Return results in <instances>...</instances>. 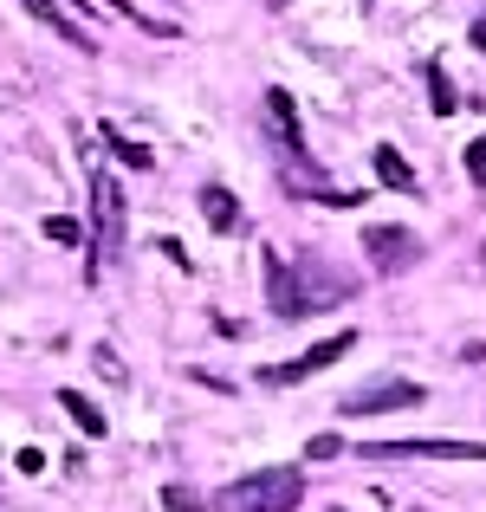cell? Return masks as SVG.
Wrapping results in <instances>:
<instances>
[{
  "instance_id": "7",
  "label": "cell",
  "mask_w": 486,
  "mask_h": 512,
  "mask_svg": "<svg viewBox=\"0 0 486 512\" xmlns=\"http://www.w3.org/2000/svg\"><path fill=\"white\" fill-rule=\"evenodd\" d=\"M266 299H273V312L286 318V325L312 318V305H305V292H299V273H292V260H286V253H273V247H266Z\"/></svg>"
},
{
  "instance_id": "19",
  "label": "cell",
  "mask_w": 486,
  "mask_h": 512,
  "mask_svg": "<svg viewBox=\"0 0 486 512\" xmlns=\"http://www.w3.org/2000/svg\"><path fill=\"white\" fill-rule=\"evenodd\" d=\"M337 448H344V441H337V435H318V441H312V448H305V461H331V454H337Z\"/></svg>"
},
{
  "instance_id": "8",
  "label": "cell",
  "mask_w": 486,
  "mask_h": 512,
  "mask_svg": "<svg viewBox=\"0 0 486 512\" xmlns=\"http://www.w3.org/2000/svg\"><path fill=\"white\" fill-rule=\"evenodd\" d=\"M292 273H299V292H305V305H312V312H318L324 299H350V292H357V279L337 273V266H324V260H299Z\"/></svg>"
},
{
  "instance_id": "13",
  "label": "cell",
  "mask_w": 486,
  "mask_h": 512,
  "mask_svg": "<svg viewBox=\"0 0 486 512\" xmlns=\"http://www.w3.org/2000/svg\"><path fill=\"white\" fill-rule=\"evenodd\" d=\"M59 409H65V415H72V422H78V428H85V435H91V441H98V435H104V428H111V422H104V409H98V402H91V396H78V389H59Z\"/></svg>"
},
{
  "instance_id": "21",
  "label": "cell",
  "mask_w": 486,
  "mask_h": 512,
  "mask_svg": "<svg viewBox=\"0 0 486 512\" xmlns=\"http://www.w3.org/2000/svg\"><path fill=\"white\" fill-rule=\"evenodd\" d=\"M273 7H292V0H273Z\"/></svg>"
},
{
  "instance_id": "11",
  "label": "cell",
  "mask_w": 486,
  "mask_h": 512,
  "mask_svg": "<svg viewBox=\"0 0 486 512\" xmlns=\"http://www.w3.org/2000/svg\"><path fill=\"white\" fill-rule=\"evenodd\" d=\"M26 13H33V20H39V26H52V33H59V39H65V46H78V52H91V33H85V26H72V20H65V7H52V0H26Z\"/></svg>"
},
{
  "instance_id": "18",
  "label": "cell",
  "mask_w": 486,
  "mask_h": 512,
  "mask_svg": "<svg viewBox=\"0 0 486 512\" xmlns=\"http://www.w3.org/2000/svg\"><path fill=\"white\" fill-rule=\"evenodd\" d=\"M467 175H474V188H486V137L467 143Z\"/></svg>"
},
{
  "instance_id": "23",
  "label": "cell",
  "mask_w": 486,
  "mask_h": 512,
  "mask_svg": "<svg viewBox=\"0 0 486 512\" xmlns=\"http://www.w3.org/2000/svg\"><path fill=\"white\" fill-rule=\"evenodd\" d=\"M370 7H376V0H370Z\"/></svg>"
},
{
  "instance_id": "20",
  "label": "cell",
  "mask_w": 486,
  "mask_h": 512,
  "mask_svg": "<svg viewBox=\"0 0 486 512\" xmlns=\"http://www.w3.org/2000/svg\"><path fill=\"white\" fill-rule=\"evenodd\" d=\"M474 52H486V13L474 20Z\"/></svg>"
},
{
  "instance_id": "6",
  "label": "cell",
  "mask_w": 486,
  "mask_h": 512,
  "mask_svg": "<svg viewBox=\"0 0 486 512\" xmlns=\"http://www.w3.org/2000/svg\"><path fill=\"white\" fill-rule=\"evenodd\" d=\"M363 253H370V266H376V273H409V266L422 260V240H415L409 227L376 221V227H363Z\"/></svg>"
},
{
  "instance_id": "22",
  "label": "cell",
  "mask_w": 486,
  "mask_h": 512,
  "mask_svg": "<svg viewBox=\"0 0 486 512\" xmlns=\"http://www.w3.org/2000/svg\"><path fill=\"white\" fill-rule=\"evenodd\" d=\"M409 512H422V506H409Z\"/></svg>"
},
{
  "instance_id": "16",
  "label": "cell",
  "mask_w": 486,
  "mask_h": 512,
  "mask_svg": "<svg viewBox=\"0 0 486 512\" xmlns=\"http://www.w3.org/2000/svg\"><path fill=\"white\" fill-rule=\"evenodd\" d=\"M162 506L169 512H201V493L195 487H162Z\"/></svg>"
},
{
  "instance_id": "14",
  "label": "cell",
  "mask_w": 486,
  "mask_h": 512,
  "mask_svg": "<svg viewBox=\"0 0 486 512\" xmlns=\"http://www.w3.org/2000/svg\"><path fill=\"white\" fill-rule=\"evenodd\" d=\"M428 104H435V117H448L454 104H461V98H454V85H448V65H441V59H428Z\"/></svg>"
},
{
  "instance_id": "15",
  "label": "cell",
  "mask_w": 486,
  "mask_h": 512,
  "mask_svg": "<svg viewBox=\"0 0 486 512\" xmlns=\"http://www.w3.org/2000/svg\"><path fill=\"white\" fill-rule=\"evenodd\" d=\"M104 143L117 150V163H124V169H150V150H143V143H124L117 130H104Z\"/></svg>"
},
{
  "instance_id": "10",
  "label": "cell",
  "mask_w": 486,
  "mask_h": 512,
  "mask_svg": "<svg viewBox=\"0 0 486 512\" xmlns=\"http://www.w3.org/2000/svg\"><path fill=\"white\" fill-rule=\"evenodd\" d=\"M201 214H208V227H214V234H234V227H240V201L227 195L221 182H208V188H201Z\"/></svg>"
},
{
  "instance_id": "4",
  "label": "cell",
  "mask_w": 486,
  "mask_h": 512,
  "mask_svg": "<svg viewBox=\"0 0 486 512\" xmlns=\"http://www.w3.org/2000/svg\"><path fill=\"white\" fill-rule=\"evenodd\" d=\"M350 350H357V331H331L324 344L299 350L292 363H279V370H260V383H273V389H292V383H305V376L331 370V363H337V357H350Z\"/></svg>"
},
{
  "instance_id": "5",
  "label": "cell",
  "mask_w": 486,
  "mask_h": 512,
  "mask_svg": "<svg viewBox=\"0 0 486 512\" xmlns=\"http://www.w3.org/2000/svg\"><path fill=\"white\" fill-rule=\"evenodd\" d=\"M428 389L409 376H383V383H363L357 396H344V415H396V409H422Z\"/></svg>"
},
{
  "instance_id": "3",
  "label": "cell",
  "mask_w": 486,
  "mask_h": 512,
  "mask_svg": "<svg viewBox=\"0 0 486 512\" xmlns=\"http://www.w3.org/2000/svg\"><path fill=\"white\" fill-rule=\"evenodd\" d=\"M363 461H486V441H370Z\"/></svg>"
},
{
  "instance_id": "12",
  "label": "cell",
  "mask_w": 486,
  "mask_h": 512,
  "mask_svg": "<svg viewBox=\"0 0 486 512\" xmlns=\"http://www.w3.org/2000/svg\"><path fill=\"white\" fill-rule=\"evenodd\" d=\"M370 163H376V182H383V188H402V195H415V169L402 163V150L376 143V156H370Z\"/></svg>"
},
{
  "instance_id": "9",
  "label": "cell",
  "mask_w": 486,
  "mask_h": 512,
  "mask_svg": "<svg viewBox=\"0 0 486 512\" xmlns=\"http://www.w3.org/2000/svg\"><path fill=\"white\" fill-rule=\"evenodd\" d=\"M266 124L279 130V156H299V150H305L299 111H292V91H266Z\"/></svg>"
},
{
  "instance_id": "2",
  "label": "cell",
  "mask_w": 486,
  "mask_h": 512,
  "mask_svg": "<svg viewBox=\"0 0 486 512\" xmlns=\"http://www.w3.org/2000/svg\"><path fill=\"white\" fill-rule=\"evenodd\" d=\"M91 260H85V279H98L104 266L124 253V188H117L111 169H91Z\"/></svg>"
},
{
  "instance_id": "1",
  "label": "cell",
  "mask_w": 486,
  "mask_h": 512,
  "mask_svg": "<svg viewBox=\"0 0 486 512\" xmlns=\"http://www.w3.org/2000/svg\"><path fill=\"white\" fill-rule=\"evenodd\" d=\"M299 500H305L299 467H260V474H240L234 487L214 493V512H292Z\"/></svg>"
},
{
  "instance_id": "17",
  "label": "cell",
  "mask_w": 486,
  "mask_h": 512,
  "mask_svg": "<svg viewBox=\"0 0 486 512\" xmlns=\"http://www.w3.org/2000/svg\"><path fill=\"white\" fill-rule=\"evenodd\" d=\"M46 240L72 247V240H78V221H72V214H46Z\"/></svg>"
}]
</instances>
